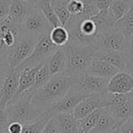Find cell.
Segmentation results:
<instances>
[{
    "label": "cell",
    "instance_id": "6da1fadb",
    "mask_svg": "<svg viewBox=\"0 0 133 133\" xmlns=\"http://www.w3.org/2000/svg\"><path fill=\"white\" fill-rule=\"evenodd\" d=\"M76 78L52 77L48 82L34 92L31 104L41 112L48 111L70 90Z\"/></svg>",
    "mask_w": 133,
    "mask_h": 133
},
{
    "label": "cell",
    "instance_id": "7a4b0ae2",
    "mask_svg": "<svg viewBox=\"0 0 133 133\" xmlns=\"http://www.w3.org/2000/svg\"><path fill=\"white\" fill-rule=\"evenodd\" d=\"M68 58L66 66L61 76L78 78L86 73L89 63L96 51L92 45L80 46L69 42L66 44Z\"/></svg>",
    "mask_w": 133,
    "mask_h": 133
},
{
    "label": "cell",
    "instance_id": "3957f363",
    "mask_svg": "<svg viewBox=\"0 0 133 133\" xmlns=\"http://www.w3.org/2000/svg\"><path fill=\"white\" fill-rule=\"evenodd\" d=\"M34 92L29 90L17 96L5 109L8 115V122H19L28 124L37 120L44 112L34 108L31 104V98Z\"/></svg>",
    "mask_w": 133,
    "mask_h": 133
},
{
    "label": "cell",
    "instance_id": "277c9868",
    "mask_svg": "<svg viewBox=\"0 0 133 133\" xmlns=\"http://www.w3.org/2000/svg\"><path fill=\"white\" fill-rule=\"evenodd\" d=\"M21 28L25 36L38 40L43 35L49 33L53 26L49 24L41 10L35 6L25 17Z\"/></svg>",
    "mask_w": 133,
    "mask_h": 133
},
{
    "label": "cell",
    "instance_id": "5b68a950",
    "mask_svg": "<svg viewBox=\"0 0 133 133\" xmlns=\"http://www.w3.org/2000/svg\"><path fill=\"white\" fill-rule=\"evenodd\" d=\"M57 48V46L50 39L49 33L45 34L37 41L31 55L16 69L21 70L24 68H32L44 63L51 57Z\"/></svg>",
    "mask_w": 133,
    "mask_h": 133
},
{
    "label": "cell",
    "instance_id": "8992f818",
    "mask_svg": "<svg viewBox=\"0 0 133 133\" xmlns=\"http://www.w3.org/2000/svg\"><path fill=\"white\" fill-rule=\"evenodd\" d=\"M105 109L113 115L120 128L122 124L133 117V98L129 93L113 95Z\"/></svg>",
    "mask_w": 133,
    "mask_h": 133
},
{
    "label": "cell",
    "instance_id": "52a82bcc",
    "mask_svg": "<svg viewBox=\"0 0 133 133\" xmlns=\"http://www.w3.org/2000/svg\"><path fill=\"white\" fill-rule=\"evenodd\" d=\"M110 78H100L89 74H83L75 78L71 89L86 96L108 92L107 88Z\"/></svg>",
    "mask_w": 133,
    "mask_h": 133
},
{
    "label": "cell",
    "instance_id": "ba28073f",
    "mask_svg": "<svg viewBox=\"0 0 133 133\" xmlns=\"http://www.w3.org/2000/svg\"><path fill=\"white\" fill-rule=\"evenodd\" d=\"M37 40L26 36H23L8 51L9 70L17 69L33 51Z\"/></svg>",
    "mask_w": 133,
    "mask_h": 133
},
{
    "label": "cell",
    "instance_id": "9c48e42d",
    "mask_svg": "<svg viewBox=\"0 0 133 133\" xmlns=\"http://www.w3.org/2000/svg\"><path fill=\"white\" fill-rule=\"evenodd\" d=\"M113 94L109 92L93 94L83 99L73 110V114L77 119L84 118L97 109H104L109 104Z\"/></svg>",
    "mask_w": 133,
    "mask_h": 133
},
{
    "label": "cell",
    "instance_id": "30bf717a",
    "mask_svg": "<svg viewBox=\"0 0 133 133\" xmlns=\"http://www.w3.org/2000/svg\"><path fill=\"white\" fill-rule=\"evenodd\" d=\"M126 37L124 35L113 28L96 37L92 46L96 50H117L123 51Z\"/></svg>",
    "mask_w": 133,
    "mask_h": 133
},
{
    "label": "cell",
    "instance_id": "8fae6325",
    "mask_svg": "<svg viewBox=\"0 0 133 133\" xmlns=\"http://www.w3.org/2000/svg\"><path fill=\"white\" fill-rule=\"evenodd\" d=\"M20 71L12 69L8 72L0 83V108L6 109L17 96L18 89V77Z\"/></svg>",
    "mask_w": 133,
    "mask_h": 133
},
{
    "label": "cell",
    "instance_id": "7c38bea8",
    "mask_svg": "<svg viewBox=\"0 0 133 133\" xmlns=\"http://www.w3.org/2000/svg\"><path fill=\"white\" fill-rule=\"evenodd\" d=\"M133 89V75L127 71H119L109 79L107 90L110 94H129Z\"/></svg>",
    "mask_w": 133,
    "mask_h": 133
},
{
    "label": "cell",
    "instance_id": "4fadbf2b",
    "mask_svg": "<svg viewBox=\"0 0 133 133\" xmlns=\"http://www.w3.org/2000/svg\"><path fill=\"white\" fill-rule=\"evenodd\" d=\"M24 36L21 26L6 18L0 21V37L5 46L9 49Z\"/></svg>",
    "mask_w": 133,
    "mask_h": 133
},
{
    "label": "cell",
    "instance_id": "5bb4252c",
    "mask_svg": "<svg viewBox=\"0 0 133 133\" xmlns=\"http://www.w3.org/2000/svg\"><path fill=\"white\" fill-rule=\"evenodd\" d=\"M87 97L89 96H86L82 93L70 89V90L66 93L49 111L52 113V115L63 112H73L75 108L82 100L85 99Z\"/></svg>",
    "mask_w": 133,
    "mask_h": 133
},
{
    "label": "cell",
    "instance_id": "9a60e30c",
    "mask_svg": "<svg viewBox=\"0 0 133 133\" xmlns=\"http://www.w3.org/2000/svg\"><path fill=\"white\" fill-rule=\"evenodd\" d=\"M95 60H101L116 66L120 71H127V64L122 51L117 50H96L93 54Z\"/></svg>",
    "mask_w": 133,
    "mask_h": 133
},
{
    "label": "cell",
    "instance_id": "2e32d148",
    "mask_svg": "<svg viewBox=\"0 0 133 133\" xmlns=\"http://www.w3.org/2000/svg\"><path fill=\"white\" fill-rule=\"evenodd\" d=\"M66 58H68L66 45L57 48L51 57L46 60L51 77L61 76V74L64 72L66 69Z\"/></svg>",
    "mask_w": 133,
    "mask_h": 133
},
{
    "label": "cell",
    "instance_id": "e0dca14e",
    "mask_svg": "<svg viewBox=\"0 0 133 133\" xmlns=\"http://www.w3.org/2000/svg\"><path fill=\"white\" fill-rule=\"evenodd\" d=\"M118 126L117 120L113 115L107 109H101L99 118L98 119L96 126L89 133H110L114 131H118Z\"/></svg>",
    "mask_w": 133,
    "mask_h": 133
},
{
    "label": "cell",
    "instance_id": "ac0fdd59",
    "mask_svg": "<svg viewBox=\"0 0 133 133\" xmlns=\"http://www.w3.org/2000/svg\"><path fill=\"white\" fill-rule=\"evenodd\" d=\"M42 65L43 63H41L37 66H32V68H24L21 70H19L20 73L18 77V89H17L16 98L33 88L35 84L36 75Z\"/></svg>",
    "mask_w": 133,
    "mask_h": 133
},
{
    "label": "cell",
    "instance_id": "d6986e66",
    "mask_svg": "<svg viewBox=\"0 0 133 133\" xmlns=\"http://www.w3.org/2000/svg\"><path fill=\"white\" fill-rule=\"evenodd\" d=\"M119 71V69H117L116 66H112L109 63L101 60L92 59L88 66L86 73L89 75H93V76L100 77V78H111Z\"/></svg>",
    "mask_w": 133,
    "mask_h": 133
},
{
    "label": "cell",
    "instance_id": "ffe728a7",
    "mask_svg": "<svg viewBox=\"0 0 133 133\" xmlns=\"http://www.w3.org/2000/svg\"><path fill=\"white\" fill-rule=\"evenodd\" d=\"M35 6L25 2L23 0H12L8 18L17 25L21 26L29 11Z\"/></svg>",
    "mask_w": 133,
    "mask_h": 133
},
{
    "label": "cell",
    "instance_id": "44dd1931",
    "mask_svg": "<svg viewBox=\"0 0 133 133\" xmlns=\"http://www.w3.org/2000/svg\"><path fill=\"white\" fill-rule=\"evenodd\" d=\"M60 133H80L78 119L73 112H63L53 115Z\"/></svg>",
    "mask_w": 133,
    "mask_h": 133
},
{
    "label": "cell",
    "instance_id": "7402d4cb",
    "mask_svg": "<svg viewBox=\"0 0 133 133\" xmlns=\"http://www.w3.org/2000/svg\"><path fill=\"white\" fill-rule=\"evenodd\" d=\"M91 18L96 24L97 29H98V35L113 28L115 23H116V20L112 17L109 10L106 12H98V15L94 16Z\"/></svg>",
    "mask_w": 133,
    "mask_h": 133
},
{
    "label": "cell",
    "instance_id": "603a6c76",
    "mask_svg": "<svg viewBox=\"0 0 133 133\" xmlns=\"http://www.w3.org/2000/svg\"><path fill=\"white\" fill-rule=\"evenodd\" d=\"M114 28L119 30L126 38L133 35V6L121 18L116 21Z\"/></svg>",
    "mask_w": 133,
    "mask_h": 133
},
{
    "label": "cell",
    "instance_id": "cb8c5ba5",
    "mask_svg": "<svg viewBox=\"0 0 133 133\" xmlns=\"http://www.w3.org/2000/svg\"><path fill=\"white\" fill-rule=\"evenodd\" d=\"M52 117L53 115L49 110L45 111L37 120L28 124H24L21 133H41L46 124Z\"/></svg>",
    "mask_w": 133,
    "mask_h": 133
},
{
    "label": "cell",
    "instance_id": "d4e9b609",
    "mask_svg": "<svg viewBox=\"0 0 133 133\" xmlns=\"http://www.w3.org/2000/svg\"><path fill=\"white\" fill-rule=\"evenodd\" d=\"M132 6L133 0H112L109 10L117 21L121 18Z\"/></svg>",
    "mask_w": 133,
    "mask_h": 133
},
{
    "label": "cell",
    "instance_id": "484cf974",
    "mask_svg": "<svg viewBox=\"0 0 133 133\" xmlns=\"http://www.w3.org/2000/svg\"><path fill=\"white\" fill-rule=\"evenodd\" d=\"M69 1V0H51L53 10L62 26H66L68 21L71 17V14L66 8V5Z\"/></svg>",
    "mask_w": 133,
    "mask_h": 133
},
{
    "label": "cell",
    "instance_id": "4316f807",
    "mask_svg": "<svg viewBox=\"0 0 133 133\" xmlns=\"http://www.w3.org/2000/svg\"><path fill=\"white\" fill-rule=\"evenodd\" d=\"M51 41L57 46H64L69 42V33L65 26H57L52 28L49 32Z\"/></svg>",
    "mask_w": 133,
    "mask_h": 133
},
{
    "label": "cell",
    "instance_id": "83f0119b",
    "mask_svg": "<svg viewBox=\"0 0 133 133\" xmlns=\"http://www.w3.org/2000/svg\"><path fill=\"white\" fill-rule=\"evenodd\" d=\"M36 8H37L39 10H41V12L44 14L46 18L48 19L49 24L53 28L54 26H61L58 18H57L55 12H54L53 8H52L51 0H38V2L36 5Z\"/></svg>",
    "mask_w": 133,
    "mask_h": 133
},
{
    "label": "cell",
    "instance_id": "f1b7e54d",
    "mask_svg": "<svg viewBox=\"0 0 133 133\" xmlns=\"http://www.w3.org/2000/svg\"><path fill=\"white\" fill-rule=\"evenodd\" d=\"M100 111H101V109H97L88 116L84 117L80 119H78V125L80 133H89L92 130L93 128L96 126L97 122H98Z\"/></svg>",
    "mask_w": 133,
    "mask_h": 133
},
{
    "label": "cell",
    "instance_id": "f546056e",
    "mask_svg": "<svg viewBox=\"0 0 133 133\" xmlns=\"http://www.w3.org/2000/svg\"><path fill=\"white\" fill-rule=\"evenodd\" d=\"M51 75L49 72V69H48V62L45 61L43 63V65L41 66V68L38 69L37 75H36V79H35V84H34L33 88L30 90L35 92L37 89H38L39 88H41L42 86H44L46 82H48L51 78Z\"/></svg>",
    "mask_w": 133,
    "mask_h": 133
},
{
    "label": "cell",
    "instance_id": "4dcf8cb0",
    "mask_svg": "<svg viewBox=\"0 0 133 133\" xmlns=\"http://www.w3.org/2000/svg\"><path fill=\"white\" fill-rule=\"evenodd\" d=\"M122 52L126 59L127 72L133 75V35L126 38Z\"/></svg>",
    "mask_w": 133,
    "mask_h": 133
},
{
    "label": "cell",
    "instance_id": "1f68e13d",
    "mask_svg": "<svg viewBox=\"0 0 133 133\" xmlns=\"http://www.w3.org/2000/svg\"><path fill=\"white\" fill-rule=\"evenodd\" d=\"M66 8L71 16L81 15L84 10V0H69Z\"/></svg>",
    "mask_w": 133,
    "mask_h": 133
},
{
    "label": "cell",
    "instance_id": "d6a6232c",
    "mask_svg": "<svg viewBox=\"0 0 133 133\" xmlns=\"http://www.w3.org/2000/svg\"><path fill=\"white\" fill-rule=\"evenodd\" d=\"M8 71H9V64H8V54L0 53V83L4 79Z\"/></svg>",
    "mask_w": 133,
    "mask_h": 133
},
{
    "label": "cell",
    "instance_id": "836d02e7",
    "mask_svg": "<svg viewBox=\"0 0 133 133\" xmlns=\"http://www.w3.org/2000/svg\"><path fill=\"white\" fill-rule=\"evenodd\" d=\"M12 0H0V21L6 18Z\"/></svg>",
    "mask_w": 133,
    "mask_h": 133
},
{
    "label": "cell",
    "instance_id": "e575fe53",
    "mask_svg": "<svg viewBox=\"0 0 133 133\" xmlns=\"http://www.w3.org/2000/svg\"><path fill=\"white\" fill-rule=\"evenodd\" d=\"M41 133H60L59 132L58 126H57L54 117H52V118L48 120V123L46 124V126L44 127V129H43Z\"/></svg>",
    "mask_w": 133,
    "mask_h": 133
},
{
    "label": "cell",
    "instance_id": "d590c367",
    "mask_svg": "<svg viewBox=\"0 0 133 133\" xmlns=\"http://www.w3.org/2000/svg\"><path fill=\"white\" fill-rule=\"evenodd\" d=\"M9 125L8 115L4 109L0 108V133H6Z\"/></svg>",
    "mask_w": 133,
    "mask_h": 133
},
{
    "label": "cell",
    "instance_id": "8d00e7d4",
    "mask_svg": "<svg viewBox=\"0 0 133 133\" xmlns=\"http://www.w3.org/2000/svg\"><path fill=\"white\" fill-rule=\"evenodd\" d=\"M111 1L112 0H92L93 4L97 6L99 12L109 11Z\"/></svg>",
    "mask_w": 133,
    "mask_h": 133
},
{
    "label": "cell",
    "instance_id": "74e56055",
    "mask_svg": "<svg viewBox=\"0 0 133 133\" xmlns=\"http://www.w3.org/2000/svg\"><path fill=\"white\" fill-rule=\"evenodd\" d=\"M23 130V124L19 122H11L8 128V133H21Z\"/></svg>",
    "mask_w": 133,
    "mask_h": 133
},
{
    "label": "cell",
    "instance_id": "f35d334b",
    "mask_svg": "<svg viewBox=\"0 0 133 133\" xmlns=\"http://www.w3.org/2000/svg\"><path fill=\"white\" fill-rule=\"evenodd\" d=\"M119 133H133V123H131L130 120H128L125 123L121 125V127L118 129Z\"/></svg>",
    "mask_w": 133,
    "mask_h": 133
},
{
    "label": "cell",
    "instance_id": "ab89813d",
    "mask_svg": "<svg viewBox=\"0 0 133 133\" xmlns=\"http://www.w3.org/2000/svg\"><path fill=\"white\" fill-rule=\"evenodd\" d=\"M8 48L5 46L4 42L2 41L1 37H0V53H3V54H8Z\"/></svg>",
    "mask_w": 133,
    "mask_h": 133
},
{
    "label": "cell",
    "instance_id": "60d3db41",
    "mask_svg": "<svg viewBox=\"0 0 133 133\" xmlns=\"http://www.w3.org/2000/svg\"><path fill=\"white\" fill-rule=\"evenodd\" d=\"M23 1H25V2L28 3V4L30 5H33V6H36V5H37V3L38 2V0H23Z\"/></svg>",
    "mask_w": 133,
    "mask_h": 133
},
{
    "label": "cell",
    "instance_id": "b9f144b4",
    "mask_svg": "<svg viewBox=\"0 0 133 133\" xmlns=\"http://www.w3.org/2000/svg\"><path fill=\"white\" fill-rule=\"evenodd\" d=\"M129 94H130V95H131V96H132V98H133V89H132V90H131V92H130V93H129Z\"/></svg>",
    "mask_w": 133,
    "mask_h": 133
},
{
    "label": "cell",
    "instance_id": "7bdbcfd3",
    "mask_svg": "<svg viewBox=\"0 0 133 133\" xmlns=\"http://www.w3.org/2000/svg\"><path fill=\"white\" fill-rule=\"evenodd\" d=\"M129 120H130V122H131V123H133V117H132V118H131Z\"/></svg>",
    "mask_w": 133,
    "mask_h": 133
},
{
    "label": "cell",
    "instance_id": "ee69618b",
    "mask_svg": "<svg viewBox=\"0 0 133 133\" xmlns=\"http://www.w3.org/2000/svg\"><path fill=\"white\" fill-rule=\"evenodd\" d=\"M110 133H119L118 131H114V132H110Z\"/></svg>",
    "mask_w": 133,
    "mask_h": 133
},
{
    "label": "cell",
    "instance_id": "f6af8a7d",
    "mask_svg": "<svg viewBox=\"0 0 133 133\" xmlns=\"http://www.w3.org/2000/svg\"><path fill=\"white\" fill-rule=\"evenodd\" d=\"M6 133H8V131H6Z\"/></svg>",
    "mask_w": 133,
    "mask_h": 133
}]
</instances>
